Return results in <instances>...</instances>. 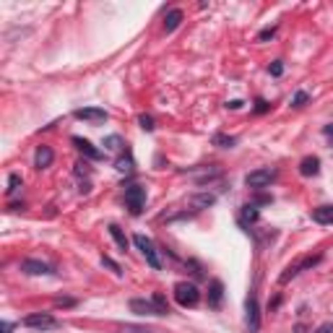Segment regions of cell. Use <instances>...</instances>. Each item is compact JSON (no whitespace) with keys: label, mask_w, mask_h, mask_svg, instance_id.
<instances>
[{"label":"cell","mask_w":333,"mask_h":333,"mask_svg":"<svg viewBox=\"0 0 333 333\" xmlns=\"http://www.w3.org/2000/svg\"><path fill=\"white\" fill-rule=\"evenodd\" d=\"M175 302L180 307H195L201 302V292L198 286L190 284V281H180L175 284Z\"/></svg>","instance_id":"cell-1"},{"label":"cell","mask_w":333,"mask_h":333,"mask_svg":"<svg viewBox=\"0 0 333 333\" xmlns=\"http://www.w3.org/2000/svg\"><path fill=\"white\" fill-rule=\"evenodd\" d=\"M133 245L138 247L141 253H143V258H146V263L154 268V271H159L161 268V258H159V250H156V245L151 242L146 234H135L133 237Z\"/></svg>","instance_id":"cell-2"},{"label":"cell","mask_w":333,"mask_h":333,"mask_svg":"<svg viewBox=\"0 0 333 333\" xmlns=\"http://www.w3.org/2000/svg\"><path fill=\"white\" fill-rule=\"evenodd\" d=\"M274 180H276V170H271V166H261V170H253V172L245 175V185L253 188V190H261V188H268Z\"/></svg>","instance_id":"cell-3"},{"label":"cell","mask_w":333,"mask_h":333,"mask_svg":"<svg viewBox=\"0 0 333 333\" xmlns=\"http://www.w3.org/2000/svg\"><path fill=\"white\" fill-rule=\"evenodd\" d=\"M125 206L130 208V214L138 216L141 211H143V206H146V188H141V185H128L125 188Z\"/></svg>","instance_id":"cell-4"},{"label":"cell","mask_w":333,"mask_h":333,"mask_svg":"<svg viewBox=\"0 0 333 333\" xmlns=\"http://www.w3.org/2000/svg\"><path fill=\"white\" fill-rule=\"evenodd\" d=\"M245 325L250 333H258L261 330V307H258V297L250 294L245 302Z\"/></svg>","instance_id":"cell-5"},{"label":"cell","mask_w":333,"mask_h":333,"mask_svg":"<svg viewBox=\"0 0 333 333\" xmlns=\"http://www.w3.org/2000/svg\"><path fill=\"white\" fill-rule=\"evenodd\" d=\"M24 325L26 328H37V330H50V328H57V320L50 312H32V315L24 317Z\"/></svg>","instance_id":"cell-6"},{"label":"cell","mask_w":333,"mask_h":333,"mask_svg":"<svg viewBox=\"0 0 333 333\" xmlns=\"http://www.w3.org/2000/svg\"><path fill=\"white\" fill-rule=\"evenodd\" d=\"M130 312H135V315H166L154 299H141V297L130 299Z\"/></svg>","instance_id":"cell-7"},{"label":"cell","mask_w":333,"mask_h":333,"mask_svg":"<svg viewBox=\"0 0 333 333\" xmlns=\"http://www.w3.org/2000/svg\"><path fill=\"white\" fill-rule=\"evenodd\" d=\"M78 120H86V123H104L110 115H107V110H102V107H81V110H75L73 112Z\"/></svg>","instance_id":"cell-8"},{"label":"cell","mask_w":333,"mask_h":333,"mask_svg":"<svg viewBox=\"0 0 333 333\" xmlns=\"http://www.w3.org/2000/svg\"><path fill=\"white\" fill-rule=\"evenodd\" d=\"M21 271H24V274H29V276H47V274H52V268H50L47 263L37 261V258L21 261Z\"/></svg>","instance_id":"cell-9"},{"label":"cell","mask_w":333,"mask_h":333,"mask_svg":"<svg viewBox=\"0 0 333 333\" xmlns=\"http://www.w3.org/2000/svg\"><path fill=\"white\" fill-rule=\"evenodd\" d=\"M221 299H224V284L219 279H214L208 284V307L219 310L221 307Z\"/></svg>","instance_id":"cell-10"},{"label":"cell","mask_w":333,"mask_h":333,"mask_svg":"<svg viewBox=\"0 0 333 333\" xmlns=\"http://www.w3.org/2000/svg\"><path fill=\"white\" fill-rule=\"evenodd\" d=\"M52 159H55V151L50 146H39L37 154H34V166L37 170H47V166L52 164Z\"/></svg>","instance_id":"cell-11"},{"label":"cell","mask_w":333,"mask_h":333,"mask_svg":"<svg viewBox=\"0 0 333 333\" xmlns=\"http://www.w3.org/2000/svg\"><path fill=\"white\" fill-rule=\"evenodd\" d=\"M317 172H320V159L317 156H305L299 161V175L302 177H315Z\"/></svg>","instance_id":"cell-12"},{"label":"cell","mask_w":333,"mask_h":333,"mask_svg":"<svg viewBox=\"0 0 333 333\" xmlns=\"http://www.w3.org/2000/svg\"><path fill=\"white\" fill-rule=\"evenodd\" d=\"M216 203V195L214 193H193L190 195V206L193 208H211Z\"/></svg>","instance_id":"cell-13"},{"label":"cell","mask_w":333,"mask_h":333,"mask_svg":"<svg viewBox=\"0 0 333 333\" xmlns=\"http://www.w3.org/2000/svg\"><path fill=\"white\" fill-rule=\"evenodd\" d=\"M312 221L323 224V226L333 224V206H317V208H312Z\"/></svg>","instance_id":"cell-14"},{"label":"cell","mask_w":333,"mask_h":333,"mask_svg":"<svg viewBox=\"0 0 333 333\" xmlns=\"http://www.w3.org/2000/svg\"><path fill=\"white\" fill-rule=\"evenodd\" d=\"M183 19H185V13L180 11V8H172V11L164 16V32H175V29L183 24Z\"/></svg>","instance_id":"cell-15"},{"label":"cell","mask_w":333,"mask_h":333,"mask_svg":"<svg viewBox=\"0 0 333 333\" xmlns=\"http://www.w3.org/2000/svg\"><path fill=\"white\" fill-rule=\"evenodd\" d=\"M73 143H75V148H78L84 156L94 159V161H97V159H102V151H99V148H94L89 141H84V138H73Z\"/></svg>","instance_id":"cell-16"},{"label":"cell","mask_w":333,"mask_h":333,"mask_svg":"<svg viewBox=\"0 0 333 333\" xmlns=\"http://www.w3.org/2000/svg\"><path fill=\"white\" fill-rule=\"evenodd\" d=\"M211 143L219 146V148H234L237 146V138H234V135H226V133H216L214 138H211Z\"/></svg>","instance_id":"cell-17"},{"label":"cell","mask_w":333,"mask_h":333,"mask_svg":"<svg viewBox=\"0 0 333 333\" xmlns=\"http://www.w3.org/2000/svg\"><path fill=\"white\" fill-rule=\"evenodd\" d=\"M110 234H112V239L117 242V247L125 253V250H128V237L123 234V229H120L117 224H110Z\"/></svg>","instance_id":"cell-18"},{"label":"cell","mask_w":333,"mask_h":333,"mask_svg":"<svg viewBox=\"0 0 333 333\" xmlns=\"http://www.w3.org/2000/svg\"><path fill=\"white\" fill-rule=\"evenodd\" d=\"M299 271H305V261H297L294 266H286V271H284V274L279 276V281H281V284H286L289 279H294V276L299 274Z\"/></svg>","instance_id":"cell-19"},{"label":"cell","mask_w":333,"mask_h":333,"mask_svg":"<svg viewBox=\"0 0 333 333\" xmlns=\"http://www.w3.org/2000/svg\"><path fill=\"white\" fill-rule=\"evenodd\" d=\"M123 146H125V141L120 138V135H107V138H104V148L107 151H123Z\"/></svg>","instance_id":"cell-20"},{"label":"cell","mask_w":333,"mask_h":333,"mask_svg":"<svg viewBox=\"0 0 333 333\" xmlns=\"http://www.w3.org/2000/svg\"><path fill=\"white\" fill-rule=\"evenodd\" d=\"M120 333H156V330H151V328H143V325H133V323H125V325H120Z\"/></svg>","instance_id":"cell-21"},{"label":"cell","mask_w":333,"mask_h":333,"mask_svg":"<svg viewBox=\"0 0 333 333\" xmlns=\"http://www.w3.org/2000/svg\"><path fill=\"white\" fill-rule=\"evenodd\" d=\"M242 221H258V208H255V206H245V208H242Z\"/></svg>","instance_id":"cell-22"},{"label":"cell","mask_w":333,"mask_h":333,"mask_svg":"<svg viewBox=\"0 0 333 333\" xmlns=\"http://www.w3.org/2000/svg\"><path fill=\"white\" fill-rule=\"evenodd\" d=\"M115 166H117L120 172H133V159H130V156H120Z\"/></svg>","instance_id":"cell-23"},{"label":"cell","mask_w":333,"mask_h":333,"mask_svg":"<svg viewBox=\"0 0 333 333\" xmlns=\"http://www.w3.org/2000/svg\"><path fill=\"white\" fill-rule=\"evenodd\" d=\"M310 102V97H307V92H297L294 97H292V107H305V104Z\"/></svg>","instance_id":"cell-24"},{"label":"cell","mask_w":333,"mask_h":333,"mask_svg":"<svg viewBox=\"0 0 333 333\" xmlns=\"http://www.w3.org/2000/svg\"><path fill=\"white\" fill-rule=\"evenodd\" d=\"M138 125H141L143 130H148V133L156 128V125H154V117H151V115H141V117H138Z\"/></svg>","instance_id":"cell-25"},{"label":"cell","mask_w":333,"mask_h":333,"mask_svg":"<svg viewBox=\"0 0 333 333\" xmlns=\"http://www.w3.org/2000/svg\"><path fill=\"white\" fill-rule=\"evenodd\" d=\"M274 37H276V26H268V29H263V32L258 34V42H268Z\"/></svg>","instance_id":"cell-26"},{"label":"cell","mask_w":333,"mask_h":333,"mask_svg":"<svg viewBox=\"0 0 333 333\" xmlns=\"http://www.w3.org/2000/svg\"><path fill=\"white\" fill-rule=\"evenodd\" d=\"M268 73H271V75H276V78H279V75L284 73V63H281V60H274V63H271V68H268Z\"/></svg>","instance_id":"cell-27"},{"label":"cell","mask_w":333,"mask_h":333,"mask_svg":"<svg viewBox=\"0 0 333 333\" xmlns=\"http://www.w3.org/2000/svg\"><path fill=\"white\" fill-rule=\"evenodd\" d=\"M19 185H21V177L13 172L11 177H8V193H13V190H19Z\"/></svg>","instance_id":"cell-28"},{"label":"cell","mask_w":333,"mask_h":333,"mask_svg":"<svg viewBox=\"0 0 333 333\" xmlns=\"http://www.w3.org/2000/svg\"><path fill=\"white\" fill-rule=\"evenodd\" d=\"M102 263L107 266V268H112V271H115L117 276H123V268H120V266H117V263H115L112 258H107V255H104V258H102Z\"/></svg>","instance_id":"cell-29"},{"label":"cell","mask_w":333,"mask_h":333,"mask_svg":"<svg viewBox=\"0 0 333 333\" xmlns=\"http://www.w3.org/2000/svg\"><path fill=\"white\" fill-rule=\"evenodd\" d=\"M151 299H154L156 302V305L164 310V312H170V305H166V299H164V294H154V297H151Z\"/></svg>","instance_id":"cell-30"},{"label":"cell","mask_w":333,"mask_h":333,"mask_svg":"<svg viewBox=\"0 0 333 333\" xmlns=\"http://www.w3.org/2000/svg\"><path fill=\"white\" fill-rule=\"evenodd\" d=\"M75 175H89V166L84 161H78V164H75Z\"/></svg>","instance_id":"cell-31"},{"label":"cell","mask_w":333,"mask_h":333,"mask_svg":"<svg viewBox=\"0 0 333 333\" xmlns=\"http://www.w3.org/2000/svg\"><path fill=\"white\" fill-rule=\"evenodd\" d=\"M315 333H333V323H323V325L317 328Z\"/></svg>","instance_id":"cell-32"},{"label":"cell","mask_w":333,"mask_h":333,"mask_svg":"<svg viewBox=\"0 0 333 333\" xmlns=\"http://www.w3.org/2000/svg\"><path fill=\"white\" fill-rule=\"evenodd\" d=\"M13 328H16V325H13V323H8V320H3V325H0V333H11Z\"/></svg>","instance_id":"cell-33"},{"label":"cell","mask_w":333,"mask_h":333,"mask_svg":"<svg viewBox=\"0 0 333 333\" xmlns=\"http://www.w3.org/2000/svg\"><path fill=\"white\" fill-rule=\"evenodd\" d=\"M242 104H245V102H242V99H232L229 104H226V107H229V110H239V107H242Z\"/></svg>","instance_id":"cell-34"},{"label":"cell","mask_w":333,"mask_h":333,"mask_svg":"<svg viewBox=\"0 0 333 333\" xmlns=\"http://www.w3.org/2000/svg\"><path fill=\"white\" fill-rule=\"evenodd\" d=\"M255 104H258V107H255V112H266V110H268V102H263V99H258Z\"/></svg>","instance_id":"cell-35"},{"label":"cell","mask_w":333,"mask_h":333,"mask_svg":"<svg viewBox=\"0 0 333 333\" xmlns=\"http://www.w3.org/2000/svg\"><path fill=\"white\" fill-rule=\"evenodd\" d=\"M323 133L328 135V138H330V143H333V123H330V125H325V128H323Z\"/></svg>","instance_id":"cell-36"},{"label":"cell","mask_w":333,"mask_h":333,"mask_svg":"<svg viewBox=\"0 0 333 333\" xmlns=\"http://www.w3.org/2000/svg\"><path fill=\"white\" fill-rule=\"evenodd\" d=\"M57 305H60V307H70L73 299H57Z\"/></svg>","instance_id":"cell-37"}]
</instances>
